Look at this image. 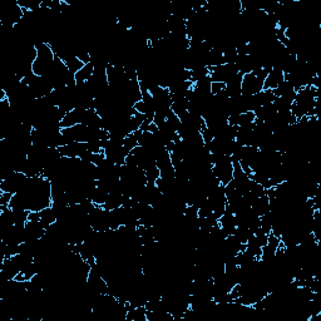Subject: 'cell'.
<instances>
[{"label": "cell", "mask_w": 321, "mask_h": 321, "mask_svg": "<svg viewBox=\"0 0 321 321\" xmlns=\"http://www.w3.org/2000/svg\"><path fill=\"white\" fill-rule=\"evenodd\" d=\"M264 79L256 76L255 73H247L242 76L241 83V94L242 95H255L264 90Z\"/></svg>", "instance_id": "6da1fadb"}, {"label": "cell", "mask_w": 321, "mask_h": 321, "mask_svg": "<svg viewBox=\"0 0 321 321\" xmlns=\"http://www.w3.org/2000/svg\"><path fill=\"white\" fill-rule=\"evenodd\" d=\"M223 89H226V83L212 82V84H211V93H212V95L218 94Z\"/></svg>", "instance_id": "277c9868"}, {"label": "cell", "mask_w": 321, "mask_h": 321, "mask_svg": "<svg viewBox=\"0 0 321 321\" xmlns=\"http://www.w3.org/2000/svg\"><path fill=\"white\" fill-rule=\"evenodd\" d=\"M285 80V77H283V72L281 71L278 67H274V68L270 71V73L267 74L266 79L264 82V90H274L281 84V83Z\"/></svg>", "instance_id": "7a4b0ae2"}, {"label": "cell", "mask_w": 321, "mask_h": 321, "mask_svg": "<svg viewBox=\"0 0 321 321\" xmlns=\"http://www.w3.org/2000/svg\"><path fill=\"white\" fill-rule=\"evenodd\" d=\"M93 73H94V67H93V64H90V63L84 64L80 71H78L76 74H74V77H76V82L77 83L88 82V80L93 77Z\"/></svg>", "instance_id": "3957f363"}]
</instances>
